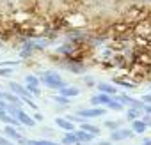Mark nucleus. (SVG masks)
<instances>
[{"label":"nucleus","instance_id":"nucleus-15","mask_svg":"<svg viewBox=\"0 0 151 145\" xmlns=\"http://www.w3.org/2000/svg\"><path fill=\"white\" fill-rule=\"evenodd\" d=\"M77 143H78V141H77V136H75V133L71 131V133H66V134H64L60 145H77Z\"/></svg>","mask_w":151,"mask_h":145},{"label":"nucleus","instance_id":"nucleus-27","mask_svg":"<svg viewBox=\"0 0 151 145\" xmlns=\"http://www.w3.org/2000/svg\"><path fill=\"white\" fill-rule=\"evenodd\" d=\"M32 119H34V120H36V122H41V120H43V113H39V112H36V113H34V117H32Z\"/></svg>","mask_w":151,"mask_h":145},{"label":"nucleus","instance_id":"nucleus-5","mask_svg":"<svg viewBox=\"0 0 151 145\" xmlns=\"http://www.w3.org/2000/svg\"><path fill=\"white\" fill-rule=\"evenodd\" d=\"M9 90H11L13 94H16L20 99H29V97H32V96L25 90V87H23L22 83H16V82H11V83H9Z\"/></svg>","mask_w":151,"mask_h":145},{"label":"nucleus","instance_id":"nucleus-17","mask_svg":"<svg viewBox=\"0 0 151 145\" xmlns=\"http://www.w3.org/2000/svg\"><path fill=\"white\" fill-rule=\"evenodd\" d=\"M107 108H110V110H114V112H121V110H123V104H121L116 97H112V99H110V103L107 104Z\"/></svg>","mask_w":151,"mask_h":145},{"label":"nucleus","instance_id":"nucleus-1","mask_svg":"<svg viewBox=\"0 0 151 145\" xmlns=\"http://www.w3.org/2000/svg\"><path fill=\"white\" fill-rule=\"evenodd\" d=\"M41 80L45 82L46 87H50V89H53V90H60L62 87H66V82L62 80V76L59 75V72H55V71H46V72H43Z\"/></svg>","mask_w":151,"mask_h":145},{"label":"nucleus","instance_id":"nucleus-3","mask_svg":"<svg viewBox=\"0 0 151 145\" xmlns=\"http://www.w3.org/2000/svg\"><path fill=\"white\" fill-rule=\"evenodd\" d=\"M105 115V110L103 108H84V110H78V117H82L84 120L86 119H94V117H103Z\"/></svg>","mask_w":151,"mask_h":145},{"label":"nucleus","instance_id":"nucleus-10","mask_svg":"<svg viewBox=\"0 0 151 145\" xmlns=\"http://www.w3.org/2000/svg\"><path fill=\"white\" fill-rule=\"evenodd\" d=\"M75 133V136H77V141L78 143H89V141H93L96 136H93V134H89V133H86V131H82V129H78V131H73Z\"/></svg>","mask_w":151,"mask_h":145},{"label":"nucleus","instance_id":"nucleus-23","mask_svg":"<svg viewBox=\"0 0 151 145\" xmlns=\"http://www.w3.org/2000/svg\"><path fill=\"white\" fill-rule=\"evenodd\" d=\"M7 104H9V103H7L6 99L0 97V112H6V110H7Z\"/></svg>","mask_w":151,"mask_h":145},{"label":"nucleus","instance_id":"nucleus-12","mask_svg":"<svg viewBox=\"0 0 151 145\" xmlns=\"http://www.w3.org/2000/svg\"><path fill=\"white\" fill-rule=\"evenodd\" d=\"M80 129L86 131V133H89V134H93V136H98V134H100V127H98V126H93V124H89V122H82V124H80Z\"/></svg>","mask_w":151,"mask_h":145},{"label":"nucleus","instance_id":"nucleus-30","mask_svg":"<svg viewBox=\"0 0 151 145\" xmlns=\"http://www.w3.org/2000/svg\"><path fill=\"white\" fill-rule=\"evenodd\" d=\"M142 145H151V138H147V140H144V141H142Z\"/></svg>","mask_w":151,"mask_h":145},{"label":"nucleus","instance_id":"nucleus-25","mask_svg":"<svg viewBox=\"0 0 151 145\" xmlns=\"http://www.w3.org/2000/svg\"><path fill=\"white\" fill-rule=\"evenodd\" d=\"M11 75V69L9 67H0V76H7Z\"/></svg>","mask_w":151,"mask_h":145},{"label":"nucleus","instance_id":"nucleus-20","mask_svg":"<svg viewBox=\"0 0 151 145\" xmlns=\"http://www.w3.org/2000/svg\"><path fill=\"white\" fill-rule=\"evenodd\" d=\"M119 126H121V122H117V120H105V127H109L112 131L119 129Z\"/></svg>","mask_w":151,"mask_h":145},{"label":"nucleus","instance_id":"nucleus-6","mask_svg":"<svg viewBox=\"0 0 151 145\" xmlns=\"http://www.w3.org/2000/svg\"><path fill=\"white\" fill-rule=\"evenodd\" d=\"M16 119H18V122L22 124V126H27V127H32V126H36V120L27 113V112H23L22 108L18 110V113H16Z\"/></svg>","mask_w":151,"mask_h":145},{"label":"nucleus","instance_id":"nucleus-31","mask_svg":"<svg viewBox=\"0 0 151 145\" xmlns=\"http://www.w3.org/2000/svg\"><path fill=\"white\" fill-rule=\"evenodd\" d=\"M2 96H4V92H2V90H0V97H2Z\"/></svg>","mask_w":151,"mask_h":145},{"label":"nucleus","instance_id":"nucleus-9","mask_svg":"<svg viewBox=\"0 0 151 145\" xmlns=\"http://www.w3.org/2000/svg\"><path fill=\"white\" fill-rule=\"evenodd\" d=\"M55 124H57L60 129H64V131H69V133H71V131H75V124H73V122H69L66 117H57V119H55Z\"/></svg>","mask_w":151,"mask_h":145},{"label":"nucleus","instance_id":"nucleus-14","mask_svg":"<svg viewBox=\"0 0 151 145\" xmlns=\"http://www.w3.org/2000/svg\"><path fill=\"white\" fill-rule=\"evenodd\" d=\"M2 99H6V101H7V103H11V104H16V106H20V104H22V99H20L16 94H13L11 90H9V92H4Z\"/></svg>","mask_w":151,"mask_h":145},{"label":"nucleus","instance_id":"nucleus-28","mask_svg":"<svg viewBox=\"0 0 151 145\" xmlns=\"http://www.w3.org/2000/svg\"><path fill=\"white\" fill-rule=\"evenodd\" d=\"M142 120L146 122V126H147V127H151V115H146V117H144Z\"/></svg>","mask_w":151,"mask_h":145},{"label":"nucleus","instance_id":"nucleus-32","mask_svg":"<svg viewBox=\"0 0 151 145\" xmlns=\"http://www.w3.org/2000/svg\"><path fill=\"white\" fill-rule=\"evenodd\" d=\"M14 145H16V143H14Z\"/></svg>","mask_w":151,"mask_h":145},{"label":"nucleus","instance_id":"nucleus-24","mask_svg":"<svg viewBox=\"0 0 151 145\" xmlns=\"http://www.w3.org/2000/svg\"><path fill=\"white\" fill-rule=\"evenodd\" d=\"M20 62H11V60H7V62H2V64H0V65H2V67H14V65H18Z\"/></svg>","mask_w":151,"mask_h":145},{"label":"nucleus","instance_id":"nucleus-2","mask_svg":"<svg viewBox=\"0 0 151 145\" xmlns=\"http://www.w3.org/2000/svg\"><path fill=\"white\" fill-rule=\"evenodd\" d=\"M4 136H6L9 141H13V143L18 141V143H22V145H23L25 140H27V138H23L22 133H20L16 127H13V126H6V127H4Z\"/></svg>","mask_w":151,"mask_h":145},{"label":"nucleus","instance_id":"nucleus-8","mask_svg":"<svg viewBox=\"0 0 151 145\" xmlns=\"http://www.w3.org/2000/svg\"><path fill=\"white\" fill-rule=\"evenodd\" d=\"M98 90L101 94H105V96H110V97H114L117 94V89L114 85H110V83H98Z\"/></svg>","mask_w":151,"mask_h":145},{"label":"nucleus","instance_id":"nucleus-21","mask_svg":"<svg viewBox=\"0 0 151 145\" xmlns=\"http://www.w3.org/2000/svg\"><path fill=\"white\" fill-rule=\"evenodd\" d=\"M53 101H55V103H59V104H64V106H68V104H69V99H68V97H64V96H55V97H53Z\"/></svg>","mask_w":151,"mask_h":145},{"label":"nucleus","instance_id":"nucleus-29","mask_svg":"<svg viewBox=\"0 0 151 145\" xmlns=\"http://www.w3.org/2000/svg\"><path fill=\"white\" fill-rule=\"evenodd\" d=\"M144 112H146L147 115H151V104H146V106H144Z\"/></svg>","mask_w":151,"mask_h":145},{"label":"nucleus","instance_id":"nucleus-11","mask_svg":"<svg viewBox=\"0 0 151 145\" xmlns=\"http://www.w3.org/2000/svg\"><path fill=\"white\" fill-rule=\"evenodd\" d=\"M110 96H105V94H98V96H93L91 97V104H94V106H98V104H109L110 103Z\"/></svg>","mask_w":151,"mask_h":145},{"label":"nucleus","instance_id":"nucleus-19","mask_svg":"<svg viewBox=\"0 0 151 145\" xmlns=\"http://www.w3.org/2000/svg\"><path fill=\"white\" fill-rule=\"evenodd\" d=\"M25 85H39V76H34V75L25 76Z\"/></svg>","mask_w":151,"mask_h":145},{"label":"nucleus","instance_id":"nucleus-7","mask_svg":"<svg viewBox=\"0 0 151 145\" xmlns=\"http://www.w3.org/2000/svg\"><path fill=\"white\" fill-rule=\"evenodd\" d=\"M80 94V89L78 87H62L60 90H59V96H64V97H68V99H71V97H77Z\"/></svg>","mask_w":151,"mask_h":145},{"label":"nucleus","instance_id":"nucleus-13","mask_svg":"<svg viewBox=\"0 0 151 145\" xmlns=\"http://www.w3.org/2000/svg\"><path fill=\"white\" fill-rule=\"evenodd\" d=\"M146 129H147V126H146V122H144L142 119H137V120L132 122V131H133V133H139V134H140V133H144Z\"/></svg>","mask_w":151,"mask_h":145},{"label":"nucleus","instance_id":"nucleus-22","mask_svg":"<svg viewBox=\"0 0 151 145\" xmlns=\"http://www.w3.org/2000/svg\"><path fill=\"white\" fill-rule=\"evenodd\" d=\"M116 83L117 85H121V87H124V89H133V83H128V82H124V80H116Z\"/></svg>","mask_w":151,"mask_h":145},{"label":"nucleus","instance_id":"nucleus-18","mask_svg":"<svg viewBox=\"0 0 151 145\" xmlns=\"http://www.w3.org/2000/svg\"><path fill=\"white\" fill-rule=\"evenodd\" d=\"M25 90H27L30 96H39V94H41L39 85H25Z\"/></svg>","mask_w":151,"mask_h":145},{"label":"nucleus","instance_id":"nucleus-4","mask_svg":"<svg viewBox=\"0 0 151 145\" xmlns=\"http://www.w3.org/2000/svg\"><path fill=\"white\" fill-rule=\"evenodd\" d=\"M132 136H133L132 129L119 127V129H116V131L110 133V141H121V140H126V138H132Z\"/></svg>","mask_w":151,"mask_h":145},{"label":"nucleus","instance_id":"nucleus-26","mask_svg":"<svg viewBox=\"0 0 151 145\" xmlns=\"http://www.w3.org/2000/svg\"><path fill=\"white\" fill-rule=\"evenodd\" d=\"M144 104H151V94H146V96H142V99H140Z\"/></svg>","mask_w":151,"mask_h":145},{"label":"nucleus","instance_id":"nucleus-16","mask_svg":"<svg viewBox=\"0 0 151 145\" xmlns=\"http://www.w3.org/2000/svg\"><path fill=\"white\" fill-rule=\"evenodd\" d=\"M126 117H128V120H137V119H140L142 117V110H137V108H130L128 112H126Z\"/></svg>","mask_w":151,"mask_h":145}]
</instances>
